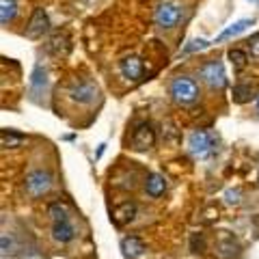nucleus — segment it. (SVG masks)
<instances>
[{"instance_id": "nucleus-1", "label": "nucleus", "mask_w": 259, "mask_h": 259, "mask_svg": "<svg viewBox=\"0 0 259 259\" xmlns=\"http://www.w3.org/2000/svg\"><path fill=\"white\" fill-rule=\"evenodd\" d=\"M171 95H173V100L177 104L188 106V104H192L199 97V87L188 76H177L171 82Z\"/></svg>"}, {"instance_id": "nucleus-2", "label": "nucleus", "mask_w": 259, "mask_h": 259, "mask_svg": "<svg viewBox=\"0 0 259 259\" xmlns=\"http://www.w3.org/2000/svg\"><path fill=\"white\" fill-rule=\"evenodd\" d=\"M199 76H201V80H203L209 89H214V91H221V89L227 87L225 67H223V63H218V61H209L205 65H201Z\"/></svg>"}, {"instance_id": "nucleus-3", "label": "nucleus", "mask_w": 259, "mask_h": 259, "mask_svg": "<svg viewBox=\"0 0 259 259\" xmlns=\"http://www.w3.org/2000/svg\"><path fill=\"white\" fill-rule=\"evenodd\" d=\"M153 20L160 28H175L182 20V7L177 3H171V0H164V3L158 5Z\"/></svg>"}, {"instance_id": "nucleus-4", "label": "nucleus", "mask_w": 259, "mask_h": 259, "mask_svg": "<svg viewBox=\"0 0 259 259\" xmlns=\"http://www.w3.org/2000/svg\"><path fill=\"white\" fill-rule=\"evenodd\" d=\"M188 151L194 158H207L214 151V136L205 130H194L188 136Z\"/></svg>"}, {"instance_id": "nucleus-5", "label": "nucleus", "mask_w": 259, "mask_h": 259, "mask_svg": "<svg viewBox=\"0 0 259 259\" xmlns=\"http://www.w3.org/2000/svg\"><path fill=\"white\" fill-rule=\"evenodd\" d=\"M97 95H100V89L97 84H93L91 80H76L74 84L69 87V97L78 104H93L97 100Z\"/></svg>"}, {"instance_id": "nucleus-6", "label": "nucleus", "mask_w": 259, "mask_h": 259, "mask_svg": "<svg viewBox=\"0 0 259 259\" xmlns=\"http://www.w3.org/2000/svg\"><path fill=\"white\" fill-rule=\"evenodd\" d=\"M26 192L30 197H44V194L52 188V175L48 171H32L26 175Z\"/></svg>"}, {"instance_id": "nucleus-7", "label": "nucleus", "mask_w": 259, "mask_h": 259, "mask_svg": "<svg viewBox=\"0 0 259 259\" xmlns=\"http://www.w3.org/2000/svg\"><path fill=\"white\" fill-rule=\"evenodd\" d=\"M48 28H50V20H48V13L44 9H35V13H32V18L28 22V26H26V35L30 39H39V37H44Z\"/></svg>"}, {"instance_id": "nucleus-8", "label": "nucleus", "mask_w": 259, "mask_h": 259, "mask_svg": "<svg viewBox=\"0 0 259 259\" xmlns=\"http://www.w3.org/2000/svg\"><path fill=\"white\" fill-rule=\"evenodd\" d=\"M153 143H156V134H153V130H151L149 123H141L139 127L134 130V134H132V147L136 151L149 149Z\"/></svg>"}, {"instance_id": "nucleus-9", "label": "nucleus", "mask_w": 259, "mask_h": 259, "mask_svg": "<svg viewBox=\"0 0 259 259\" xmlns=\"http://www.w3.org/2000/svg\"><path fill=\"white\" fill-rule=\"evenodd\" d=\"M119 71L127 80H139L143 76V61L139 56H127V59L119 63Z\"/></svg>"}, {"instance_id": "nucleus-10", "label": "nucleus", "mask_w": 259, "mask_h": 259, "mask_svg": "<svg viewBox=\"0 0 259 259\" xmlns=\"http://www.w3.org/2000/svg\"><path fill=\"white\" fill-rule=\"evenodd\" d=\"M121 250H123V255H125V257L136 259V257L145 255L147 246H145V242H143L141 238L130 236V238H123V240H121Z\"/></svg>"}, {"instance_id": "nucleus-11", "label": "nucleus", "mask_w": 259, "mask_h": 259, "mask_svg": "<svg viewBox=\"0 0 259 259\" xmlns=\"http://www.w3.org/2000/svg\"><path fill=\"white\" fill-rule=\"evenodd\" d=\"M76 236L74 227H71L69 221H59V223H52V238L56 242H61V244H67V242H71Z\"/></svg>"}, {"instance_id": "nucleus-12", "label": "nucleus", "mask_w": 259, "mask_h": 259, "mask_svg": "<svg viewBox=\"0 0 259 259\" xmlns=\"http://www.w3.org/2000/svg\"><path fill=\"white\" fill-rule=\"evenodd\" d=\"M48 87V71L41 67V65H35V69H32L30 74V91L32 95H41Z\"/></svg>"}, {"instance_id": "nucleus-13", "label": "nucleus", "mask_w": 259, "mask_h": 259, "mask_svg": "<svg viewBox=\"0 0 259 259\" xmlns=\"http://www.w3.org/2000/svg\"><path fill=\"white\" fill-rule=\"evenodd\" d=\"M248 26H253V20H238V22H233V24H229L221 35L216 37V41L214 44H221V41H227V39H231V37H238L240 32H244Z\"/></svg>"}, {"instance_id": "nucleus-14", "label": "nucleus", "mask_w": 259, "mask_h": 259, "mask_svg": "<svg viewBox=\"0 0 259 259\" xmlns=\"http://www.w3.org/2000/svg\"><path fill=\"white\" fill-rule=\"evenodd\" d=\"M145 190H147V194H149L151 199L162 197V194H164V190H166L164 177L158 175V173H151V175L147 177V182H145Z\"/></svg>"}, {"instance_id": "nucleus-15", "label": "nucleus", "mask_w": 259, "mask_h": 259, "mask_svg": "<svg viewBox=\"0 0 259 259\" xmlns=\"http://www.w3.org/2000/svg\"><path fill=\"white\" fill-rule=\"evenodd\" d=\"M0 248H3V257H15V255H20L22 250H20V244H18V240H15L13 233H3V238H0Z\"/></svg>"}, {"instance_id": "nucleus-16", "label": "nucleus", "mask_w": 259, "mask_h": 259, "mask_svg": "<svg viewBox=\"0 0 259 259\" xmlns=\"http://www.w3.org/2000/svg\"><path fill=\"white\" fill-rule=\"evenodd\" d=\"M18 15V3L15 0H0V22L9 24Z\"/></svg>"}, {"instance_id": "nucleus-17", "label": "nucleus", "mask_w": 259, "mask_h": 259, "mask_svg": "<svg viewBox=\"0 0 259 259\" xmlns=\"http://www.w3.org/2000/svg\"><path fill=\"white\" fill-rule=\"evenodd\" d=\"M227 59L231 61V65H233V69H236V71H242V69L246 67V63H248L246 52L244 50H238V48H233V50L227 52Z\"/></svg>"}, {"instance_id": "nucleus-18", "label": "nucleus", "mask_w": 259, "mask_h": 259, "mask_svg": "<svg viewBox=\"0 0 259 259\" xmlns=\"http://www.w3.org/2000/svg\"><path fill=\"white\" fill-rule=\"evenodd\" d=\"M136 214V205L134 203H121L117 209H115V221L117 223H130Z\"/></svg>"}, {"instance_id": "nucleus-19", "label": "nucleus", "mask_w": 259, "mask_h": 259, "mask_svg": "<svg viewBox=\"0 0 259 259\" xmlns=\"http://www.w3.org/2000/svg\"><path fill=\"white\" fill-rule=\"evenodd\" d=\"M250 100V87L246 84H238L236 89H233V102H238V104H244Z\"/></svg>"}, {"instance_id": "nucleus-20", "label": "nucleus", "mask_w": 259, "mask_h": 259, "mask_svg": "<svg viewBox=\"0 0 259 259\" xmlns=\"http://www.w3.org/2000/svg\"><path fill=\"white\" fill-rule=\"evenodd\" d=\"M50 216H52V223L69 221L67 209H65V205H61V203H52V205H50Z\"/></svg>"}, {"instance_id": "nucleus-21", "label": "nucleus", "mask_w": 259, "mask_h": 259, "mask_svg": "<svg viewBox=\"0 0 259 259\" xmlns=\"http://www.w3.org/2000/svg\"><path fill=\"white\" fill-rule=\"evenodd\" d=\"M24 139L20 134H11L9 130H3V147H15V145H20Z\"/></svg>"}, {"instance_id": "nucleus-22", "label": "nucleus", "mask_w": 259, "mask_h": 259, "mask_svg": "<svg viewBox=\"0 0 259 259\" xmlns=\"http://www.w3.org/2000/svg\"><path fill=\"white\" fill-rule=\"evenodd\" d=\"M207 46H209V41H205V39H194V41H190V46H186L184 54H190V52H197V50H205Z\"/></svg>"}, {"instance_id": "nucleus-23", "label": "nucleus", "mask_w": 259, "mask_h": 259, "mask_svg": "<svg viewBox=\"0 0 259 259\" xmlns=\"http://www.w3.org/2000/svg\"><path fill=\"white\" fill-rule=\"evenodd\" d=\"M246 46H248L250 56H253V59H259V32H255V35L248 39Z\"/></svg>"}, {"instance_id": "nucleus-24", "label": "nucleus", "mask_w": 259, "mask_h": 259, "mask_svg": "<svg viewBox=\"0 0 259 259\" xmlns=\"http://www.w3.org/2000/svg\"><path fill=\"white\" fill-rule=\"evenodd\" d=\"M218 248H221V255H223V257H233V255L238 253V246L233 244V242H227V244L223 242V244L218 246Z\"/></svg>"}, {"instance_id": "nucleus-25", "label": "nucleus", "mask_w": 259, "mask_h": 259, "mask_svg": "<svg viewBox=\"0 0 259 259\" xmlns=\"http://www.w3.org/2000/svg\"><path fill=\"white\" fill-rule=\"evenodd\" d=\"M227 197V203H240V197H242V192L240 190H229L225 194Z\"/></svg>"}, {"instance_id": "nucleus-26", "label": "nucleus", "mask_w": 259, "mask_h": 259, "mask_svg": "<svg viewBox=\"0 0 259 259\" xmlns=\"http://www.w3.org/2000/svg\"><path fill=\"white\" fill-rule=\"evenodd\" d=\"M22 259H44V257L37 248H32V250H22Z\"/></svg>"}, {"instance_id": "nucleus-27", "label": "nucleus", "mask_w": 259, "mask_h": 259, "mask_svg": "<svg viewBox=\"0 0 259 259\" xmlns=\"http://www.w3.org/2000/svg\"><path fill=\"white\" fill-rule=\"evenodd\" d=\"M255 104H257V110H259V95H257V102Z\"/></svg>"}, {"instance_id": "nucleus-28", "label": "nucleus", "mask_w": 259, "mask_h": 259, "mask_svg": "<svg viewBox=\"0 0 259 259\" xmlns=\"http://www.w3.org/2000/svg\"><path fill=\"white\" fill-rule=\"evenodd\" d=\"M250 3H257V0H250Z\"/></svg>"}]
</instances>
